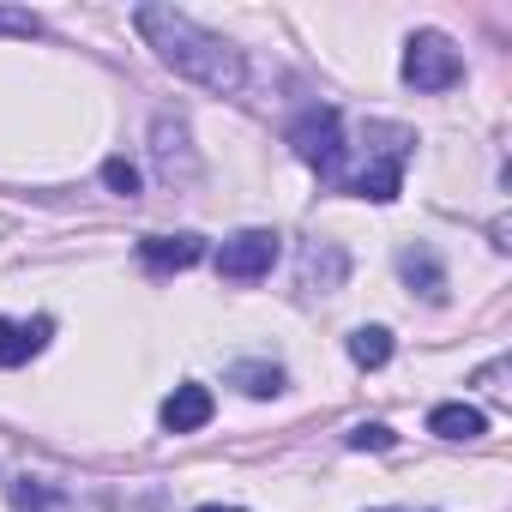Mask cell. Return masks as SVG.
Wrapping results in <instances>:
<instances>
[{
	"instance_id": "obj_1",
	"label": "cell",
	"mask_w": 512,
	"mask_h": 512,
	"mask_svg": "<svg viewBox=\"0 0 512 512\" xmlns=\"http://www.w3.org/2000/svg\"><path fill=\"white\" fill-rule=\"evenodd\" d=\"M133 25H139V37L157 49V61H163L175 79H187V85H199V91H223V97H235V91L247 85L241 49L223 43L217 31H205L199 19H187V13H175V7H139Z\"/></svg>"
},
{
	"instance_id": "obj_6",
	"label": "cell",
	"mask_w": 512,
	"mask_h": 512,
	"mask_svg": "<svg viewBox=\"0 0 512 512\" xmlns=\"http://www.w3.org/2000/svg\"><path fill=\"white\" fill-rule=\"evenodd\" d=\"M139 260L151 272H187V266L205 260V241L199 235H145L139 241Z\"/></svg>"
},
{
	"instance_id": "obj_9",
	"label": "cell",
	"mask_w": 512,
	"mask_h": 512,
	"mask_svg": "<svg viewBox=\"0 0 512 512\" xmlns=\"http://www.w3.org/2000/svg\"><path fill=\"white\" fill-rule=\"evenodd\" d=\"M428 434H440V440H476V434H488V416L476 404H440L428 416Z\"/></svg>"
},
{
	"instance_id": "obj_12",
	"label": "cell",
	"mask_w": 512,
	"mask_h": 512,
	"mask_svg": "<svg viewBox=\"0 0 512 512\" xmlns=\"http://www.w3.org/2000/svg\"><path fill=\"white\" fill-rule=\"evenodd\" d=\"M229 380H235L247 398H272V392H284V368H272V362H235Z\"/></svg>"
},
{
	"instance_id": "obj_14",
	"label": "cell",
	"mask_w": 512,
	"mask_h": 512,
	"mask_svg": "<svg viewBox=\"0 0 512 512\" xmlns=\"http://www.w3.org/2000/svg\"><path fill=\"white\" fill-rule=\"evenodd\" d=\"M103 187L121 193V199H133V193H139V169H133L127 157H109V163H103Z\"/></svg>"
},
{
	"instance_id": "obj_4",
	"label": "cell",
	"mask_w": 512,
	"mask_h": 512,
	"mask_svg": "<svg viewBox=\"0 0 512 512\" xmlns=\"http://www.w3.org/2000/svg\"><path fill=\"white\" fill-rule=\"evenodd\" d=\"M278 253H284V235L278 229H241L217 247V278L229 284H253V278H266L278 266Z\"/></svg>"
},
{
	"instance_id": "obj_11",
	"label": "cell",
	"mask_w": 512,
	"mask_h": 512,
	"mask_svg": "<svg viewBox=\"0 0 512 512\" xmlns=\"http://www.w3.org/2000/svg\"><path fill=\"white\" fill-rule=\"evenodd\" d=\"M151 139H157V163H163V175H169V181H175V163H181V175H193V157H187V127H181V121H169V115H163V121L151 127Z\"/></svg>"
},
{
	"instance_id": "obj_17",
	"label": "cell",
	"mask_w": 512,
	"mask_h": 512,
	"mask_svg": "<svg viewBox=\"0 0 512 512\" xmlns=\"http://www.w3.org/2000/svg\"><path fill=\"white\" fill-rule=\"evenodd\" d=\"M13 506H19V512H37V506H61V494H49V488H37L31 476H19V482H13Z\"/></svg>"
},
{
	"instance_id": "obj_2",
	"label": "cell",
	"mask_w": 512,
	"mask_h": 512,
	"mask_svg": "<svg viewBox=\"0 0 512 512\" xmlns=\"http://www.w3.org/2000/svg\"><path fill=\"white\" fill-rule=\"evenodd\" d=\"M290 145H296V157H302L308 169H320L326 181H338V169H344V121H338L332 103L302 109L296 127H290Z\"/></svg>"
},
{
	"instance_id": "obj_5",
	"label": "cell",
	"mask_w": 512,
	"mask_h": 512,
	"mask_svg": "<svg viewBox=\"0 0 512 512\" xmlns=\"http://www.w3.org/2000/svg\"><path fill=\"white\" fill-rule=\"evenodd\" d=\"M211 386H199V380H187V386H175L169 398H163V428L169 434H193V428H205L211 422Z\"/></svg>"
},
{
	"instance_id": "obj_18",
	"label": "cell",
	"mask_w": 512,
	"mask_h": 512,
	"mask_svg": "<svg viewBox=\"0 0 512 512\" xmlns=\"http://www.w3.org/2000/svg\"><path fill=\"white\" fill-rule=\"evenodd\" d=\"M199 512H241V506H199Z\"/></svg>"
},
{
	"instance_id": "obj_16",
	"label": "cell",
	"mask_w": 512,
	"mask_h": 512,
	"mask_svg": "<svg viewBox=\"0 0 512 512\" xmlns=\"http://www.w3.org/2000/svg\"><path fill=\"white\" fill-rule=\"evenodd\" d=\"M0 37H43V19L25 7H0Z\"/></svg>"
},
{
	"instance_id": "obj_8",
	"label": "cell",
	"mask_w": 512,
	"mask_h": 512,
	"mask_svg": "<svg viewBox=\"0 0 512 512\" xmlns=\"http://www.w3.org/2000/svg\"><path fill=\"white\" fill-rule=\"evenodd\" d=\"M49 320H0V368H19L43 350Z\"/></svg>"
},
{
	"instance_id": "obj_7",
	"label": "cell",
	"mask_w": 512,
	"mask_h": 512,
	"mask_svg": "<svg viewBox=\"0 0 512 512\" xmlns=\"http://www.w3.org/2000/svg\"><path fill=\"white\" fill-rule=\"evenodd\" d=\"M404 145H410V139L386 145V151L356 175V193H362V199H380V205H386V199H398V187H404V157H410Z\"/></svg>"
},
{
	"instance_id": "obj_10",
	"label": "cell",
	"mask_w": 512,
	"mask_h": 512,
	"mask_svg": "<svg viewBox=\"0 0 512 512\" xmlns=\"http://www.w3.org/2000/svg\"><path fill=\"white\" fill-rule=\"evenodd\" d=\"M398 272H404L410 284H422V296H428V302H440V296H446V272H440V260H434L428 247H404V253H398Z\"/></svg>"
},
{
	"instance_id": "obj_3",
	"label": "cell",
	"mask_w": 512,
	"mask_h": 512,
	"mask_svg": "<svg viewBox=\"0 0 512 512\" xmlns=\"http://www.w3.org/2000/svg\"><path fill=\"white\" fill-rule=\"evenodd\" d=\"M464 79V61H458V49L440 37V31H416L410 43H404V85H416V91H452Z\"/></svg>"
},
{
	"instance_id": "obj_13",
	"label": "cell",
	"mask_w": 512,
	"mask_h": 512,
	"mask_svg": "<svg viewBox=\"0 0 512 512\" xmlns=\"http://www.w3.org/2000/svg\"><path fill=\"white\" fill-rule=\"evenodd\" d=\"M350 362H356V368H386V362H392V332H386V326L350 332Z\"/></svg>"
},
{
	"instance_id": "obj_15",
	"label": "cell",
	"mask_w": 512,
	"mask_h": 512,
	"mask_svg": "<svg viewBox=\"0 0 512 512\" xmlns=\"http://www.w3.org/2000/svg\"><path fill=\"white\" fill-rule=\"evenodd\" d=\"M350 446H356V452H392L398 434H392L386 422H362V428H350Z\"/></svg>"
}]
</instances>
